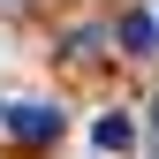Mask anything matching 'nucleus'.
I'll use <instances>...</instances> for the list:
<instances>
[{"mask_svg": "<svg viewBox=\"0 0 159 159\" xmlns=\"http://www.w3.org/2000/svg\"><path fill=\"white\" fill-rule=\"evenodd\" d=\"M8 129L23 136V144H53V136H61V106H38V98H23V106H8Z\"/></svg>", "mask_w": 159, "mask_h": 159, "instance_id": "1", "label": "nucleus"}, {"mask_svg": "<svg viewBox=\"0 0 159 159\" xmlns=\"http://www.w3.org/2000/svg\"><path fill=\"white\" fill-rule=\"evenodd\" d=\"M91 144L98 152H129L136 144V121H129V114H98V121H91Z\"/></svg>", "mask_w": 159, "mask_h": 159, "instance_id": "2", "label": "nucleus"}, {"mask_svg": "<svg viewBox=\"0 0 159 159\" xmlns=\"http://www.w3.org/2000/svg\"><path fill=\"white\" fill-rule=\"evenodd\" d=\"M121 46L129 53H152L159 46V23H152V15H121Z\"/></svg>", "mask_w": 159, "mask_h": 159, "instance_id": "3", "label": "nucleus"}, {"mask_svg": "<svg viewBox=\"0 0 159 159\" xmlns=\"http://www.w3.org/2000/svg\"><path fill=\"white\" fill-rule=\"evenodd\" d=\"M152 129H159V98H152Z\"/></svg>", "mask_w": 159, "mask_h": 159, "instance_id": "4", "label": "nucleus"}, {"mask_svg": "<svg viewBox=\"0 0 159 159\" xmlns=\"http://www.w3.org/2000/svg\"><path fill=\"white\" fill-rule=\"evenodd\" d=\"M0 121H8V106H0Z\"/></svg>", "mask_w": 159, "mask_h": 159, "instance_id": "5", "label": "nucleus"}]
</instances>
